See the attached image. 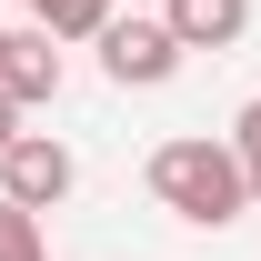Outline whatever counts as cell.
Masks as SVG:
<instances>
[{
  "label": "cell",
  "instance_id": "cell-1",
  "mask_svg": "<svg viewBox=\"0 0 261 261\" xmlns=\"http://www.w3.org/2000/svg\"><path fill=\"white\" fill-rule=\"evenodd\" d=\"M151 201L161 211H181L191 231H221V221H241L251 211V161L231 151V141H161L151 151Z\"/></svg>",
  "mask_w": 261,
  "mask_h": 261
},
{
  "label": "cell",
  "instance_id": "cell-4",
  "mask_svg": "<svg viewBox=\"0 0 261 261\" xmlns=\"http://www.w3.org/2000/svg\"><path fill=\"white\" fill-rule=\"evenodd\" d=\"M0 91L40 111V100H61V40L50 31H10V61H0Z\"/></svg>",
  "mask_w": 261,
  "mask_h": 261
},
{
  "label": "cell",
  "instance_id": "cell-3",
  "mask_svg": "<svg viewBox=\"0 0 261 261\" xmlns=\"http://www.w3.org/2000/svg\"><path fill=\"white\" fill-rule=\"evenodd\" d=\"M70 181H81V161H70V141H50V130H20L10 151H0V201H31V211H61Z\"/></svg>",
  "mask_w": 261,
  "mask_h": 261
},
{
  "label": "cell",
  "instance_id": "cell-7",
  "mask_svg": "<svg viewBox=\"0 0 261 261\" xmlns=\"http://www.w3.org/2000/svg\"><path fill=\"white\" fill-rule=\"evenodd\" d=\"M0 261H50V241H40V211H31V201H0Z\"/></svg>",
  "mask_w": 261,
  "mask_h": 261
},
{
  "label": "cell",
  "instance_id": "cell-11",
  "mask_svg": "<svg viewBox=\"0 0 261 261\" xmlns=\"http://www.w3.org/2000/svg\"><path fill=\"white\" fill-rule=\"evenodd\" d=\"M0 61H10V31H0Z\"/></svg>",
  "mask_w": 261,
  "mask_h": 261
},
{
  "label": "cell",
  "instance_id": "cell-6",
  "mask_svg": "<svg viewBox=\"0 0 261 261\" xmlns=\"http://www.w3.org/2000/svg\"><path fill=\"white\" fill-rule=\"evenodd\" d=\"M31 20L50 40H100L111 31V0H31Z\"/></svg>",
  "mask_w": 261,
  "mask_h": 261
},
{
  "label": "cell",
  "instance_id": "cell-5",
  "mask_svg": "<svg viewBox=\"0 0 261 261\" xmlns=\"http://www.w3.org/2000/svg\"><path fill=\"white\" fill-rule=\"evenodd\" d=\"M161 20L181 31V50H231L251 31V0H161Z\"/></svg>",
  "mask_w": 261,
  "mask_h": 261
},
{
  "label": "cell",
  "instance_id": "cell-2",
  "mask_svg": "<svg viewBox=\"0 0 261 261\" xmlns=\"http://www.w3.org/2000/svg\"><path fill=\"white\" fill-rule=\"evenodd\" d=\"M91 50H100V70H111L121 91H161L171 70L191 61V50H181V31H171L161 10H111V31H100Z\"/></svg>",
  "mask_w": 261,
  "mask_h": 261
},
{
  "label": "cell",
  "instance_id": "cell-10",
  "mask_svg": "<svg viewBox=\"0 0 261 261\" xmlns=\"http://www.w3.org/2000/svg\"><path fill=\"white\" fill-rule=\"evenodd\" d=\"M130 10H161V0H130Z\"/></svg>",
  "mask_w": 261,
  "mask_h": 261
},
{
  "label": "cell",
  "instance_id": "cell-9",
  "mask_svg": "<svg viewBox=\"0 0 261 261\" xmlns=\"http://www.w3.org/2000/svg\"><path fill=\"white\" fill-rule=\"evenodd\" d=\"M10 141H20V100L0 91V151H10Z\"/></svg>",
  "mask_w": 261,
  "mask_h": 261
},
{
  "label": "cell",
  "instance_id": "cell-8",
  "mask_svg": "<svg viewBox=\"0 0 261 261\" xmlns=\"http://www.w3.org/2000/svg\"><path fill=\"white\" fill-rule=\"evenodd\" d=\"M231 151L251 161V211H261V100H241V121H231Z\"/></svg>",
  "mask_w": 261,
  "mask_h": 261
}]
</instances>
